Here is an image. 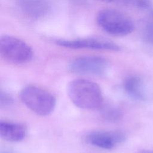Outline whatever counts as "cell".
Returning a JSON list of instances; mask_svg holds the SVG:
<instances>
[{"label":"cell","instance_id":"cell-1","mask_svg":"<svg viewBox=\"0 0 153 153\" xmlns=\"http://www.w3.org/2000/svg\"><path fill=\"white\" fill-rule=\"evenodd\" d=\"M66 91L71 101L81 109L94 110L102 105V90L93 81L85 79H74L68 83Z\"/></svg>","mask_w":153,"mask_h":153},{"label":"cell","instance_id":"cell-2","mask_svg":"<svg viewBox=\"0 0 153 153\" xmlns=\"http://www.w3.org/2000/svg\"><path fill=\"white\" fill-rule=\"evenodd\" d=\"M23 103L31 111L40 116L52 113L56 105V99L50 92L35 85L23 88L19 94Z\"/></svg>","mask_w":153,"mask_h":153},{"label":"cell","instance_id":"cell-3","mask_svg":"<svg viewBox=\"0 0 153 153\" xmlns=\"http://www.w3.org/2000/svg\"><path fill=\"white\" fill-rule=\"evenodd\" d=\"M97 22L105 32L113 36H126L134 29V23L129 17L114 9L100 11L97 16Z\"/></svg>","mask_w":153,"mask_h":153},{"label":"cell","instance_id":"cell-4","mask_svg":"<svg viewBox=\"0 0 153 153\" xmlns=\"http://www.w3.org/2000/svg\"><path fill=\"white\" fill-rule=\"evenodd\" d=\"M0 54L6 61L14 64H23L33 57L31 47L23 41L9 35L0 38Z\"/></svg>","mask_w":153,"mask_h":153},{"label":"cell","instance_id":"cell-5","mask_svg":"<svg viewBox=\"0 0 153 153\" xmlns=\"http://www.w3.org/2000/svg\"><path fill=\"white\" fill-rule=\"evenodd\" d=\"M108 61L100 56H85L75 58L69 64V70L75 74L100 76L109 68Z\"/></svg>","mask_w":153,"mask_h":153},{"label":"cell","instance_id":"cell-6","mask_svg":"<svg viewBox=\"0 0 153 153\" xmlns=\"http://www.w3.org/2000/svg\"><path fill=\"white\" fill-rule=\"evenodd\" d=\"M56 44L72 49H91L119 51L120 47L115 43L103 39L83 38L76 39H57Z\"/></svg>","mask_w":153,"mask_h":153},{"label":"cell","instance_id":"cell-7","mask_svg":"<svg viewBox=\"0 0 153 153\" xmlns=\"http://www.w3.org/2000/svg\"><path fill=\"white\" fill-rule=\"evenodd\" d=\"M125 140L126 135L121 131H94L85 136L87 143L103 149H112Z\"/></svg>","mask_w":153,"mask_h":153},{"label":"cell","instance_id":"cell-8","mask_svg":"<svg viewBox=\"0 0 153 153\" xmlns=\"http://www.w3.org/2000/svg\"><path fill=\"white\" fill-rule=\"evenodd\" d=\"M22 12L32 19H38L46 16L51 8V0H17Z\"/></svg>","mask_w":153,"mask_h":153},{"label":"cell","instance_id":"cell-9","mask_svg":"<svg viewBox=\"0 0 153 153\" xmlns=\"http://www.w3.org/2000/svg\"><path fill=\"white\" fill-rule=\"evenodd\" d=\"M26 133V127L22 124L2 120L0 121V136L6 141L20 142L25 137Z\"/></svg>","mask_w":153,"mask_h":153},{"label":"cell","instance_id":"cell-10","mask_svg":"<svg viewBox=\"0 0 153 153\" xmlns=\"http://www.w3.org/2000/svg\"><path fill=\"white\" fill-rule=\"evenodd\" d=\"M123 88L126 94L134 100L144 101L146 99L143 82L138 76L131 75L126 78L123 83Z\"/></svg>","mask_w":153,"mask_h":153},{"label":"cell","instance_id":"cell-11","mask_svg":"<svg viewBox=\"0 0 153 153\" xmlns=\"http://www.w3.org/2000/svg\"><path fill=\"white\" fill-rule=\"evenodd\" d=\"M100 116L107 122L115 123L121 120L123 114L119 108L113 106H107L101 109Z\"/></svg>","mask_w":153,"mask_h":153},{"label":"cell","instance_id":"cell-12","mask_svg":"<svg viewBox=\"0 0 153 153\" xmlns=\"http://www.w3.org/2000/svg\"><path fill=\"white\" fill-rule=\"evenodd\" d=\"M124 4L137 8H148L152 2V0H118Z\"/></svg>","mask_w":153,"mask_h":153},{"label":"cell","instance_id":"cell-13","mask_svg":"<svg viewBox=\"0 0 153 153\" xmlns=\"http://www.w3.org/2000/svg\"><path fill=\"white\" fill-rule=\"evenodd\" d=\"M142 38L146 42L153 44V22L145 26L142 32Z\"/></svg>","mask_w":153,"mask_h":153},{"label":"cell","instance_id":"cell-14","mask_svg":"<svg viewBox=\"0 0 153 153\" xmlns=\"http://www.w3.org/2000/svg\"><path fill=\"white\" fill-rule=\"evenodd\" d=\"M14 102L13 97L8 93L1 91H0V107L5 108L10 106Z\"/></svg>","mask_w":153,"mask_h":153},{"label":"cell","instance_id":"cell-15","mask_svg":"<svg viewBox=\"0 0 153 153\" xmlns=\"http://www.w3.org/2000/svg\"><path fill=\"white\" fill-rule=\"evenodd\" d=\"M139 153H153V150H145L141 151Z\"/></svg>","mask_w":153,"mask_h":153},{"label":"cell","instance_id":"cell-16","mask_svg":"<svg viewBox=\"0 0 153 153\" xmlns=\"http://www.w3.org/2000/svg\"><path fill=\"white\" fill-rule=\"evenodd\" d=\"M98 1H104V2H111L113 0H98Z\"/></svg>","mask_w":153,"mask_h":153},{"label":"cell","instance_id":"cell-17","mask_svg":"<svg viewBox=\"0 0 153 153\" xmlns=\"http://www.w3.org/2000/svg\"><path fill=\"white\" fill-rule=\"evenodd\" d=\"M1 153H10V152H2Z\"/></svg>","mask_w":153,"mask_h":153}]
</instances>
